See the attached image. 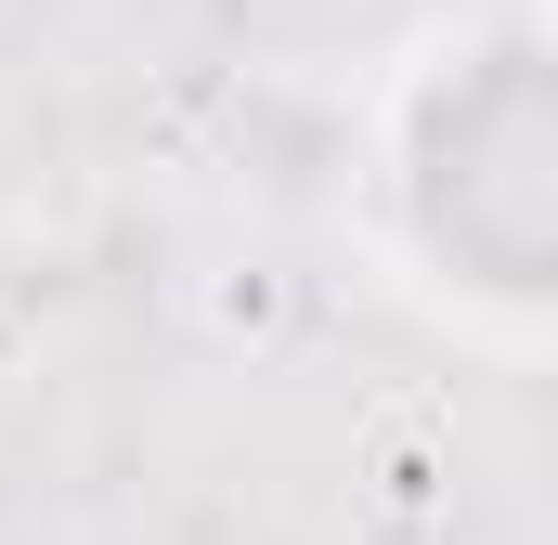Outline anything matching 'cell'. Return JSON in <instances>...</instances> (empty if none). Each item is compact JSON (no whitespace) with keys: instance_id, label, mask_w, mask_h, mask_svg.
Returning <instances> with one entry per match:
<instances>
[{"instance_id":"6da1fadb","label":"cell","mask_w":558,"mask_h":545,"mask_svg":"<svg viewBox=\"0 0 558 545\" xmlns=\"http://www.w3.org/2000/svg\"><path fill=\"white\" fill-rule=\"evenodd\" d=\"M351 247L441 351H558V0H428L351 105Z\"/></svg>"}]
</instances>
